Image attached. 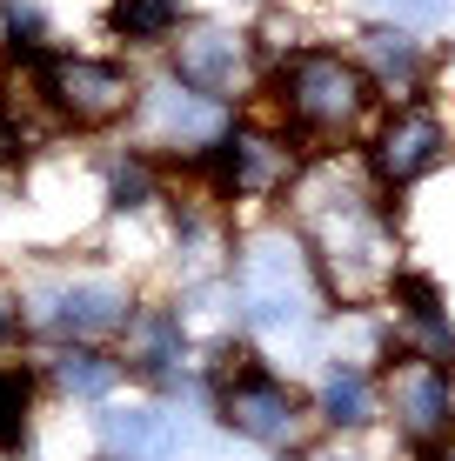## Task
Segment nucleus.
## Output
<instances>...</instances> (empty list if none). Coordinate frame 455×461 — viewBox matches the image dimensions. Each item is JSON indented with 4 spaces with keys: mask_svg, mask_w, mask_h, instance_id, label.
<instances>
[{
    "mask_svg": "<svg viewBox=\"0 0 455 461\" xmlns=\"http://www.w3.org/2000/svg\"><path fill=\"white\" fill-rule=\"evenodd\" d=\"M302 234L341 301H369L396 281V228L382 201H369V187H355L349 174L322 167L302 181Z\"/></svg>",
    "mask_w": 455,
    "mask_h": 461,
    "instance_id": "f257e3e1",
    "label": "nucleus"
},
{
    "mask_svg": "<svg viewBox=\"0 0 455 461\" xmlns=\"http://www.w3.org/2000/svg\"><path fill=\"white\" fill-rule=\"evenodd\" d=\"M375 107V81L362 60L335 54V47H302L281 68V114L315 140H349Z\"/></svg>",
    "mask_w": 455,
    "mask_h": 461,
    "instance_id": "f03ea898",
    "label": "nucleus"
},
{
    "mask_svg": "<svg viewBox=\"0 0 455 461\" xmlns=\"http://www.w3.org/2000/svg\"><path fill=\"white\" fill-rule=\"evenodd\" d=\"M234 301L255 328L268 335H288V328L315 321V301H322V281H315V254L295 234H255L234 261Z\"/></svg>",
    "mask_w": 455,
    "mask_h": 461,
    "instance_id": "7ed1b4c3",
    "label": "nucleus"
},
{
    "mask_svg": "<svg viewBox=\"0 0 455 461\" xmlns=\"http://www.w3.org/2000/svg\"><path fill=\"white\" fill-rule=\"evenodd\" d=\"M41 94H47V107H54L60 121H74V127H107V121H121L134 107L128 68L94 60V54H54L41 68Z\"/></svg>",
    "mask_w": 455,
    "mask_h": 461,
    "instance_id": "20e7f679",
    "label": "nucleus"
},
{
    "mask_svg": "<svg viewBox=\"0 0 455 461\" xmlns=\"http://www.w3.org/2000/svg\"><path fill=\"white\" fill-rule=\"evenodd\" d=\"M222 421L241 441H261V448H295L308 435V408L288 381H275L268 368H234L222 381Z\"/></svg>",
    "mask_w": 455,
    "mask_h": 461,
    "instance_id": "39448f33",
    "label": "nucleus"
},
{
    "mask_svg": "<svg viewBox=\"0 0 455 461\" xmlns=\"http://www.w3.org/2000/svg\"><path fill=\"white\" fill-rule=\"evenodd\" d=\"M442 161H449V127L435 121L429 107H415V101H402L396 114L382 121L375 148H369V174H375L382 194H409V187L429 181Z\"/></svg>",
    "mask_w": 455,
    "mask_h": 461,
    "instance_id": "423d86ee",
    "label": "nucleus"
},
{
    "mask_svg": "<svg viewBox=\"0 0 455 461\" xmlns=\"http://www.w3.org/2000/svg\"><path fill=\"white\" fill-rule=\"evenodd\" d=\"M388 415H396V428L415 448H442L455 435V381H449L442 361L402 355L396 368H388Z\"/></svg>",
    "mask_w": 455,
    "mask_h": 461,
    "instance_id": "0eeeda50",
    "label": "nucleus"
},
{
    "mask_svg": "<svg viewBox=\"0 0 455 461\" xmlns=\"http://www.w3.org/2000/svg\"><path fill=\"white\" fill-rule=\"evenodd\" d=\"M141 114H148V140H154V148H187V154H208L214 140L228 134L222 101H214V94H201V87H187L181 74H168L161 87H148Z\"/></svg>",
    "mask_w": 455,
    "mask_h": 461,
    "instance_id": "6e6552de",
    "label": "nucleus"
},
{
    "mask_svg": "<svg viewBox=\"0 0 455 461\" xmlns=\"http://www.w3.org/2000/svg\"><path fill=\"white\" fill-rule=\"evenodd\" d=\"M34 321L60 341H101L128 328V294L114 281H54L34 294Z\"/></svg>",
    "mask_w": 455,
    "mask_h": 461,
    "instance_id": "1a4fd4ad",
    "label": "nucleus"
},
{
    "mask_svg": "<svg viewBox=\"0 0 455 461\" xmlns=\"http://www.w3.org/2000/svg\"><path fill=\"white\" fill-rule=\"evenodd\" d=\"M208 174H214L222 194H255L261 201V194H275V187L295 181V154H288V140H275V134L228 127V134L208 148Z\"/></svg>",
    "mask_w": 455,
    "mask_h": 461,
    "instance_id": "9d476101",
    "label": "nucleus"
},
{
    "mask_svg": "<svg viewBox=\"0 0 455 461\" xmlns=\"http://www.w3.org/2000/svg\"><path fill=\"white\" fill-rule=\"evenodd\" d=\"M388 301H396V335H402V355H429V361H449L455 355V321H449V301L429 275L415 267H396L388 281Z\"/></svg>",
    "mask_w": 455,
    "mask_h": 461,
    "instance_id": "9b49d317",
    "label": "nucleus"
},
{
    "mask_svg": "<svg viewBox=\"0 0 455 461\" xmlns=\"http://www.w3.org/2000/svg\"><path fill=\"white\" fill-rule=\"evenodd\" d=\"M175 74L187 87L228 101V94L248 81V41L234 34V27H187L181 47H175Z\"/></svg>",
    "mask_w": 455,
    "mask_h": 461,
    "instance_id": "f8f14e48",
    "label": "nucleus"
},
{
    "mask_svg": "<svg viewBox=\"0 0 455 461\" xmlns=\"http://www.w3.org/2000/svg\"><path fill=\"white\" fill-rule=\"evenodd\" d=\"M362 68L375 94H396V101H415L422 81H429V54H422V41L409 27L382 21V27H362Z\"/></svg>",
    "mask_w": 455,
    "mask_h": 461,
    "instance_id": "ddd939ff",
    "label": "nucleus"
},
{
    "mask_svg": "<svg viewBox=\"0 0 455 461\" xmlns=\"http://www.w3.org/2000/svg\"><path fill=\"white\" fill-rule=\"evenodd\" d=\"M101 435L114 448V461H175L181 455V428L161 408H114L101 421Z\"/></svg>",
    "mask_w": 455,
    "mask_h": 461,
    "instance_id": "4468645a",
    "label": "nucleus"
},
{
    "mask_svg": "<svg viewBox=\"0 0 455 461\" xmlns=\"http://www.w3.org/2000/svg\"><path fill=\"white\" fill-rule=\"evenodd\" d=\"M181 355H187V328H181L175 308H141L134 321H128V368L134 375L168 381V375L181 368Z\"/></svg>",
    "mask_w": 455,
    "mask_h": 461,
    "instance_id": "2eb2a0df",
    "label": "nucleus"
},
{
    "mask_svg": "<svg viewBox=\"0 0 455 461\" xmlns=\"http://www.w3.org/2000/svg\"><path fill=\"white\" fill-rule=\"evenodd\" d=\"M322 421H335V428L375 421V375L362 361H335V368L322 375Z\"/></svg>",
    "mask_w": 455,
    "mask_h": 461,
    "instance_id": "dca6fc26",
    "label": "nucleus"
},
{
    "mask_svg": "<svg viewBox=\"0 0 455 461\" xmlns=\"http://www.w3.org/2000/svg\"><path fill=\"white\" fill-rule=\"evenodd\" d=\"M107 21L121 41H168L181 27V0H114Z\"/></svg>",
    "mask_w": 455,
    "mask_h": 461,
    "instance_id": "f3484780",
    "label": "nucleus"
},
{
    "mask_svg": "<svg viewBox=\"0 0 455 461\" xmlns=\"http://www.w3.org/2000/svg\"><path fill=\"white\" fill-rule=\"evenodd\" d=\"M54 375H60V388H68V394H87V402H94V394L114 388L121 368H114L107 355H94V348H68V355L54 361Z\"/></svg>",
    "mask_w": 455,
    "mask_h": 461,
    "instance_id": "a211bd4d",
    "label": "nucleus"
},
{
    "mask_svg": "<svg viewBox=\"0 0 455 461\" xmlns=\"http://www.w3.org/2000/svg\"><path fill=\"white\" fill-rule=\"evenodd\" d=\"M27 402H34L27 368H0V448H21V435H27Z\"/></svg>",
    "mask_w": 455,
    "mask_h": 461,
    "instance_id": "6ab92c4d",
    "label": "nucleus"
},
{
    "mask_svg": "<svg viewBox=\"0 0 455 461\" xmlns=\"http://www.w3.org/2000/svg\"><path fill=\"white\" fill-rule=\"evenodd\" d=\"M375 7H382L396 27H435V21L455 14V0H375Z\"/></svg>",
    "mask_w": 455,
    "mask_h": 461,
    "instance_id": "aec40b11",
    "label": "nucleus"
},
{
    "mask_svg": "<svg viewBox=\"0 0 455 461\" xmlns=\"http://www.w3.org/2000/svg\"><path fill=\"white\" fill-rule=\"evenodd\" d=\"M7 34H14V54H34L41 47V14L27 0H7Z\"/></svg>",
    "mask_w": 455,
    "mask_h": 461,
    "instance_id": "412c9836",
    "label": "nucleus"
},
{
    "mask_svg": "<svg viewBox=\"0 0 455 461\" xmlns=\"http://www.w3.org/2000/svg\"><path fill=\"white\" fill-rule=\"evenodd\" d=\"M141 194H148V167H141V161H121V167H114V208H141Z\"/></svg>",
    "mask_w": 455,
    "mask_h": 461,
    "instance_id": "4be33fe9",
    "label": "nucleus"
},
{
    "mask_svg": "<svg viewBox=\"0 0 455 461\" xmlns=\"http://www.w3.org/2000/svg\"><path fill=\"white\" fill-rule=\"evenodd\" d=\"M14 328H21V294H14L7 281H0V341H7Z\"/></svg>",
    "mask_w": 455,
    "mask_h": 461,
    "instance_id": "5701e85b",
    "label": "nucleus"
},
{
    "mask_svg": "<svg viewBox=\"0 0 455 461\" xmlns=\"http://www.w3.org/2000/svg\"><path fill=\"white\" fill-rule=\"evenodd\" d=\"M429 461H455V435L442 441V448H429Z\"/></svg>",
    "mask_w": 455,
    "mask_h": 461,
    "instance_id": "b1692460",
    "label": "nucleus"
}]
</instances>
